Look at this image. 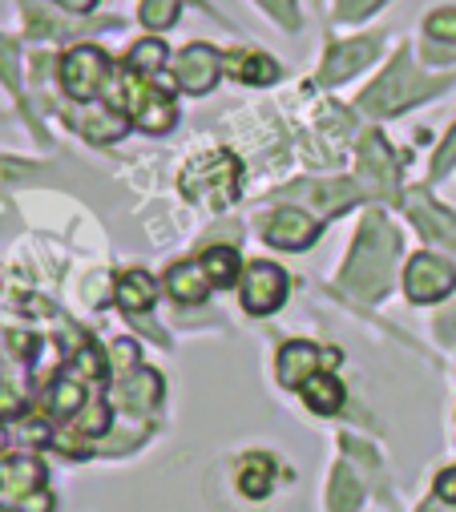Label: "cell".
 <instances>
[{
  "mask_svg": "<svg viewBox=\"0 0 456 512\" xmlns=\"http://www.w3.org/2000/svg\"><path fill=\"white\" fill-rule=\"evenodd\" d=\"M396 230L380 218V214H368L360 234H356V250H352V263L344 271V283L360 295V299H380L384 287L392 283V263H396Z\"/></svg>",
  "mask_w": 456,
  "mask_h": 512,
  "instance_id": "6da1fadb",
  "label": "cell"
},
{
  "mask_svg": "<svg viewBox=\"0 0 456 512\" xmlns=\"http://www.w3.org/2000/svg\"><path fill=\"white\" fill-rule=\"evenodd\" d=\"M239 182H243V166L235 154L214 150V154H198L186 170H182V194L198 206L222 210L239 198Z\"/></svg>",
  "mask_w": 456,
  "mask_h": 512,
  "instance_id": "7a4b0ae2",
  "label": "cell"
},
{
  "mask_svg": "<svg viewBox=\"0 0 456 512\" xmlns=\"http://www.w3.org/2000/svg\"><path fill=\"white\" fill-rule=\"evenodd\" d=\"M448 81L444 77H420L416 69H412V61H408V53H400L396 57V65L360 97V105L368 109V113H396V109H404V105H412V101H420L424 93H432V89H444Z\"/></svg>",
  "mask_w": 456,
  "mask_h": 512,
  "instance_id": "3957f363",
  "label": "cell"
},
{
  "mask_svg": "<svg viewBox=\"0 0 456 512\" xmlns=\"http://www.w3.org/2000/svg\"><path fill=\"white\" fill-rule=\"evenodd\" d=\"M239 299L251 315H275L287 303V275L275 263H251L239 279Z\"/></svg>",
  "mask_w": 456,
  "mask_h": 512,
  "instance_id": "277c9868",
  "label": "cell"
},
{
  "mask_svg": "<svg viewBox=\"0 0 456 512\" xmlns=\"http://www.w3.org/2000/svg\"><path fill=\"white\" fill-rule=\"evenodd\" d=\"M109 73V57L97 45H77L73 53H65L61 61V85L73 101H93L101 81Z\"/></svg>",
  "mask_w": 456,
  "mask_h": 512,
  "instance_id": "5b68a950",
  "label": "cell"
},
{
  "mask_svg": "<svg viewBox=\"0 0 456 512\" xmlns=\"http://www.w3.org/2000/svg\"><path fill=\"white\" fill-rule=\"evenodd\" d=\"M404 287H408V299L412 303H436L444 295H452L456 287V267L440 254H416L404 271Z\"/></svg>",
  "mask_w": 456,
  "mask_h": 512,
  "instance_id": "8992f818",
  "label": "cell"
},
{
  "mask_svg": "<svg viewBox=\"0 0 456 512\" xmlns=\"http://www.w3.org/2000/svg\"><path fill=\"white\" fill-rule=\"evenodd\" d=\"M174 77H178V89H182V93L202 97V93H210V89L218 85V77H222V53L210 49V45H186V49L178 53V61H174Z\"/></svg>",
  "mask_w": 456,
  "mask_h": 512,
  "instance_id": "52a82bcc",
  "label": "cell"
},
{
  "mask_svg": "<svg viewBox=\"0 0 456 512\" xmlns=\"http://www.w3.org/2000/svg\"><path fill=\"white\" fill-rule=\"evenodd\" d=\"M335 363H339V351L335 347L323 351L315 343L295 339V343H287L279 351V383H283V388H303L311 375H319V367H335Z\"/></svg>",
  "mask_w": 456,
  "mask_h": 512,
  "instance_id": "ba28073f",
  "label": "cell"
},
{
  "mask_svg": "<svg viewBox=\"0 0 456 512\" xmlns=\"http://www.w3.org/2000/svg\"><path fill=\"white\" fill-rule=\"evenodd\" d=\"M45 488V464L33 456H17L0 464V508H17Z\"/></svg>",
  "mask_w": 456,
  "mask_h": 512,
  "instance_id": "9c48e42d",
  "label": "cell"
},
{
  "mask_svg": "<svg viewBox=\"0 0 456 512\" xmlns=\"http://www.w3.org/2000/svg\"><path fill=\"white\" fill-rule=\"evenodd\" d=\"M263 238H267L271 246H279V250H303V246H311V242L319 238V222H315L311 214L287 206V210H275V214L263 222Z\"/></svg>",
  "mask_w": 456,
  "mask_h": 512,
  "instance_id": "30bf717a",
  "label": "cell"
},
{
  "mask_svg": "<svg viewBox=\"0 0 456 512\" xmlns=\"http://www.w3.org/2000/svg\"><path fill=\"white\" fill-rule=\"evenodd\" d=\"M372 57H376V41H372V37H360V41H348V45H335L331 57L323 61V81H327V85H339L344 77H352L356 69H364Z\"/></svg>",
  "mask_w": 456,
  "mask_h": 512,
  "instance_id": "8fae6325",
  "label": "cell"
},
{
  "mask_svg": "<svg viewBox=\"0 0 456 512\" xmlns=\"http://www.w3.org/2000/svg\"><path fill=\"white\" fill-rule=\"evenodd\" d=\"M113 299H118V307L126 315H146L158 303V283L146 271H126L118 279V287H113Z\"/></svg>",
  "mask_w": 456,
  "mask_h": 512,
  "instance_id": "7c38bea8",
  "label": "cell"
},
{
  "mask_svg": "<svg viewBox=\"0 0 456 512\" xmlns=\"http://www.w3.org/2000/svg\"><path fill=\"white\" fill-rule=\"evenodd\" d=\"M360 186H364L368 194H392V186H396V170H392V162H388V154H384L380 138H368V142H364V158H360Z\"/></svg>",
  "mask_w": 456,
  "mask_h": 512,
  "instance_id": "4fadbf2b",
  "label": "cell"
},
{
  "mask_svg": "<svg viewBox=\"0 0 456 512\" xmlns=\"http://www.w3.org/2000/svg\"><path fill=\"white\" fill-rule=\"evenodd\" d=\"M166 291H170L178 303H202V299L214 291V283H210V275H206V267H202V259H198V263H178V267H170Z\"/></svg>",
  "mask_w": 456,
  "mask_h": 512,
  "instance_id": "5bb4252c",
  "label": "cell"
},
{
  "mask_svg": "<svg viewBox=\"0 0 456 512\" xmlns=\"http://www.w3.org/2000/svg\"><path fill=\"white\" fill-rule=\"evenodd\" d=\"M222 73H231L243 85H271L279 77V65L267 53H231L222 57Z\"/></svg>",
  "mask_w": 456,
  "mask_h": 512,
  "instance_id": "9a60e30c",
  "label": "cell"
},
{
  "mask_svg": "<svg viewBox=\"0 0 456 512\" xmlns=\"http://www.w3.org/2000/svg\"><path fill=\"white\" fill-rule=\"evenodd\" d=\"M408 206H412V218H416V226H420L424 238L444 242V246H456V218H452L448 210H440V206L428 202V198H412Z\"/></svg>",
  "mask_w": 456,
  "mask_h": 512,
  "instance_id": "2e32d148",
  "label": "cell"
},
{
  "mask_svg": "<svg viewBox=\"0 0 456 512\" xmlns=\"http://www.w3.org/2000/svg\"><path fill=\"white\" fill-rule=\"evenodd\" d=\"M118 400L130 408V412H150L158 400H162V375L158 371H134L126 375V383L118 388Z\"/></svg>",
  "mask_w": 456,
  "mask_h": 512,
  "instance_id": "e0dca14e",
  "label": "cell"
},
{
  "mask_svg": "<svg viewBox=\"0 0 456 512\" xmlns=\"http://www.w3.org/2000/svg\"><path fill=\"white\" fill-rule=\"evenodd\" d=\"M303 400H307V408L315 412V416H335L339 408H344V383H339L335 375H311L307 383H303Z\"/></svg>",
  "mask_w": 456,
  "mask_h": 512,
  "instance_id": "ac0fdd59",
  "label": "cell"
},
{
  "mask_svg": "<svg viewBox=\"0 0 456 512\" xmlns=\"http://www.w3.org/2000/svg\"><path fill=\"white\" fill-rule=\"evenodd\" d=\"M85 408V383H81V371L73 367V371H61L57 379H53V392H49V412L57 416V420H73L77 412Z\"/></svg>",
  "mask_w": 456,
  "mask_h": 512,
  "instance_id": "d6986e66",
  "label": "cell"
},
{
  "mask_svg": "<svg viewBox=\"0 0 456 512\" xmlns=\"http://www.w3.org/2000/svg\"><path fill=\"white\" fill-rule=\"evenodd\" d=\"M134 121L142 125V130H150V134H166L170 125H174V101H170V93L150 85L146 101L134 109Z\"/></svg>",
  "mask_w": 456,
  "mask_h": 512,
  "instance_id": "ffe728a7",
  "label": "cell"
},
{
  "mask_svg": "<svg viewBox=\"0 0 456 512\" xmlns=\"http://www.w3.org/2000/svg\"><path fill=\"white\" fill-rule=\"evenodd\" d=\"M360 496H364V488H360V476H356V472H352V464L344 460V464L335 468V476H331V488H327V504H331V512H356Z\"/></svg>",
  "mask_w": 456,
  "mask_h": 512,
  "instance_id": "44dd1931",
  "label": "cell"
},
{
  "mask_svg": "<svg viewBox=\"0 0 456 512\" xmlns=\"http://www.w3.org/2000/svg\"><path fill=\"white\" fill-rule=\"evenodd\" d=\"M202 267L214 287H235L239 283V250L235 246H210L202 254Z\"/></svg>",
  "mask_w": 456,
  "mask_h": 512,
  "instance_id": "7402d4cb",
  "label": "cell"
},
{
  "mask_svg": "<svg viewBox=\"0 0 456 512\" xmlns=\"http://www.w3.org/2000/svg\"><path fill=\"white\" fill-rule=\"evenodd\" d=\"M271 472H275L271 456H247V460H243V472H239V488H243V496L263 500V496L271 492Z\"/></svg>",
  "mask_w": 456,
  "mask_h": 512,
  "instance_id": "603a6c76",
  "label": "cell"
},
{
  "mask_svg": "<svg viewBox=\"0 0 456 512\" xmlns=\"http://www.w3.org/2000/svg\"><path fill=\"white\" fill-rule=\"evenodd\" d=\"M166 57H170V53H166V41H154V37H150V41H138V45L130 49V61H126V65H130L134 73H142V77H158L162 65H166Z\"/></svg>",
  "mask_w": 456,
  "mask_h": 512,
  "instance_id": "cb8c5ba5",
  "label": "cell"
},
{
  "mask_svg": "<svg viewBox=\"0 0 456 512\" xmlns=\"http://www.w3.org/2000/svg\"><path fill=\"white\" fill-rule=\"evenodd\" d=\"M69 428L77 432V436H85V440H97V436H105L109 432V404H85L73 420H69Z\"/></svg>",
  "mask_w": 456,
  "mask_h": 512,
  "instance_id": "d4e9b609",
  "label": "cell"
},
{
  "mask_svg": "<svg viewBox=\"0 0 456 512\" xmlns=\"http://www.w3.org/2000/svg\"><path fill=\"white\" fill-rule=\"evenodd\" d=\"M85 134L97 138V142H113V138H122V134H126V117L109 113V109H97V113L85 117Z\"/></svg>",
  "mask_w": 456,
  "mask_h": 512,
  "instance_id": "484cf974",
  "label": "cell"
},
{
  "mask_svg": "<svg viewBox=\"0 0 456 512\" xmlns=\"http://www.w3.org/2000/svg\"><path fill=\"white\" fill-rule=\"evenodd\" d=\"M182 9V0H142V25L150 29H170Z\"/></svg>",
  "mask_w": 456,
  "mask_h": 512,
  "instance_id": "4316f807",
  "label": "cell"
},
{
  "mask_svg": "<svg viewBox=\"0 0 456 512\" xmlns=\"http://www.w3.org/2000/svg\"><path fill=\"white\" fill-rule=\"evenodd\" d=\"M424 29H428V37H436V41H456V9H440V13H432Z\"/></svg>",
  "mask_w": 456,
  "mask_h": 512,
  "instance_id": "83f0119b",
  "label": "cell"
},
{
  "mask_svg": "<svg viewBox=\"0 0 456 512\" xmlns=\"http://www.w3.org/2000/svg\"><path fill=\"white\" fill-rule=\"evenodd\" d=\"M109 363H113V371H130L134 363H138V343H130V339H118L113 343V351H109Z\"/></svg>",
  "mask_w": 456,
  "mask_h": 512,
  "instance_id": "f1b7e54d",
  "label": "cell"
},
{
  "mask_svg": "<svg viewBox=\"0 0 456 512\" xmlns=\"http://www.w3.org/2000/svg\"><path fill=\"white\" fill-rule=\"evenodd\" d=\"M380 5H384V0H339V17H344V21H360V17L376 13Z\"/></svg>",
  "mask_w": 456,
  "mask_h": 512,
  "instance_id": "f546056e",
  "label": "cell"
},
{
  "mask_svg": "<svg viewBox=\"0 0 456 512\" xmlns=\"http://www.w3.org/2000/svg\"><path fill=\"white\" fill-rule=\"evenodd\" d=\"M263 9L275 17V21H283L287 29H295L299 25V13H295V0H263Z\"/></svg>",
  "mask_w": 456,
  "mask_h": 512,
  "instance_id": "4dcf8cb0",
  "label": "cell"
},
{
  "mask_svg": "<svg viewBox=\"0 0 456 512\" xmlns=\"http://www.w3.org/2000/svg\"><path fill=\"white\" fill-rule=\"evenodd\" d=\"M25 412V400L13 383H0V416H21Z\"/></svg>",
  "mask_w": 456,
  "mask_h": 512,
  "instance_id": "1f68e13d",
  "label": "cell"
},
{
  "mask_svg": "<svg viewBox=\"0 0 456 512\" xmlns=\"http://www.w3.org/2000/svg\"><path fill=\"white\" fill-rule=\"evenodd\" d=\"M13 41H5V37H0V77H5L9 81V89H17V65H13Z\"/></svg>",
  "mask_w": 456,
  "mask_h": 512,
  "instance_id": "d6a6232c",
  "label": "cell"
},
{
  "mask_svg": "<svg viewBox=\"0 0 456 512\" xmlns=\"http://www.w3.org/2000/svg\"><path fill=\"white\" fill-rule=\"evenodd\" d=\"M448 166H456V125H452V134L444 138V146H440V154H436V166H432V174L440 178Z\"/></svg>",
  "mask_w": 456,
  "mask_h": 512,
  "instance_id": "836d02e7",
  "label": "cell"
},
{
  "mask_svg": "<svg viewBox=\"0 0 456 512\" xmlns=\"http://www.w3.org/2000/svg\"><path fill=\"white\" fill-rule=\"evenodd\" d=\"M436 500L456 504V468H444V472L436 476Z\"/></svg>",
  "mask_w": 456,
  "mask_h": 512,
  "instance_id": "e575fe53",
  "label": "cell"
},
{
  "mask_svg": "<svg viewBox=\"0 0 456 512\" xmlns=\"http://www.w3.org/2000/svg\"><path fill=\"white\" fill-rule=\"evenodd\" d=\"M57 5H61V9H69V13H89V9L97 5V0H57Z\"/></svg>",
  "mask_w": 456,
  "mask_h": 512,
  "instance_id": "d590c367",
  "label": "cell"
},
{
  "mask_svg": "<svg viewBox=\"0 0 456 512\" xmlns=\"http://www.w3.org/2000/svg\"><path fill=\"white\" fill-rule=\"evenodd\" d=\"M5 444H9V440H5V432H0V456H5Z\"/></svg>",
  "mask_w": 456,
  "mask_h": 512,
  "instance_id": "8d00e7d4",
  "label": "cell"
}]
</instances>
